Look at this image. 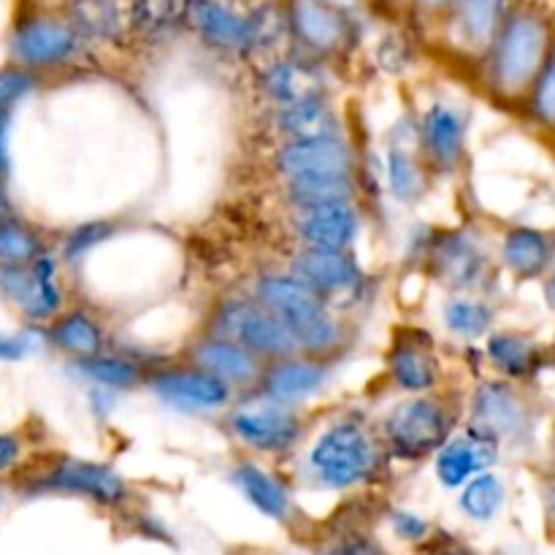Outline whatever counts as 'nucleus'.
<instances>
[{
  "label": "nucleus",
  "mask_w": 555,
  "mask_h": 555,
  "mask_svg": "<svg viewBox=\"0 0 555 555\" xmlns=\"http://www.w3.org/2000/svg\"><path fill=\"white\" fill-rule=\"evenodd\" d=\"M390 464L377 426L347 412L314 434L301 455V477L318 491L352 493L388 482Z\"/></svg>",
  "instance_id": "obj_1"
},
{
  "label": "nucleus",
  "mask_w": 555,
  "mask_h": 555,
  "mask_svg": "<svg viewBox=\"0 0 555 555\" xmlns=\"http://www.w3.org/2000/svg\"><path fill=\"white\" fill-rule=\"evenodd\" d=\"M249 293L285 323L301 356L334 366L350 347V323L287 271H266Z\"/></svg>",
  "instance_id": "obj_2"
},
{
  "label": "nucleus",
  "mask_w": 555,
  "mask_h": 555,
  "mask_svg": "<svg viewBox=\"0 0 555 555\" xmlns=\"http://www.w3.org/2000/svg\"><path fill=\"white\" fill-rule=\"evenodd\" d=\"M464 415L466 406L442 390L404 396L379 417L377 434L393 464L415 466L431 461L461 431Z\"/></svg>",
  "instance_id": "obj_3"
},
{
  "label": "nucleus",
  "mask_w": 555,
  "mask_h": 555,
  "mask_svg": "<svg viewBox=\"0 0 555 555\" xmlns=\"http://www.w3.org/2000/svg\"><path fill=\"white\" fill-rule=\"evenodd\" d=\"M547 25L534 11H509L499 27L496 38L480 57L482 85L499 101H515L529 95L545 65L547 54Z\"/></svg>",
  "instance_id": "obj_4"
},
{
  "label": "nucleus",
  "mask_w": 555,
  "mask_h": 555,
  "mask_svg": "<svg viewBox=\"0 0 555 555\" xmlns=\"http://www.w3.org/2000/svg\"><path fill=\"white\" fill-rule=\"evenodd\" d=\"M222 428L253 459H287L307 439L309 421L301 410L274 404L253 390L236 396L222 415Z\"/></svg>",
  "instance_id": "obj_5"
},
{
  "label": "nucleus",
  "mask_w": 555,
  "mask_h": 555,
  "mask_svg": "<svg viewBox=\"0 0 555 555\" xmlns=\"http://www.w3.org/2000/svg\"><path fill=\"white\" fill-rule=\"evenodd\" d=\"M201 331L247 347L263 363L298 356V345L285 323L269 312L253 293H231L215 301Z\"/></svg>",
  "instance_id": "obj_6"
},
{
  "label": "nucleus",
  "mask_w": 555,
  "mask_h": 555,
  "mask_svg": "<svg viewBox=\"0 0 555 555\" xmlns=\"http://www.w3.org/2000/svg\"><path fill=\"white\" fill-rule=\"evenodd\" d=\"M421 263L444 291L477 296H486L493 271L486 244L469 228H431Z\"/></svg>",
  "instance_id": "obj_7"
},
{
  "label": "nucleus",
  "mask_w": 555,
  "mask_h": 555,
  "mask_svg": "<svg viewBox=\"0 0 555 555\" xmlns=\"http://www.w3.org/2000/svg\"><path fill=\"white\" fill-rule=\"evenodd\" d=\"M271 171L280 184H323L361 177V157L345 135L287 141L271 152Z\"/></svg>",
  "instance_id": "obj_8"
},
{
  "label": "nucleus",
  "mask_w": 555,
  "mask_h": 555,
  "mask_svg": "<svg viewBox=\"0 0 555 555\" xmlns=\"http://www.w3.org/2000/svg\"><path fill=\"white\" fill-rule=\"evenodd\" d=\"M287 274L318 293L336 312L356 307L369 291V276L352 249L298 247L287 263Z\"/></svg>",
  "instance_id": "obj_9"
},
{
  "label": "nucleus",
  "mask_w": 555,
  "mask_h": 555,
  "mask_svg": "<svg viewBox=\"0 0 555 555\" xmlns=\"http://www.w3.org/2000/svg\"><path fill=\"white\" fill-rule=\"evenodd\" d=\"M144 390L166 410L177 415H225L236 401V393L211 374L190 366V363H160L146 377Z\"/></svg>",
  "instance_id": "obj_10"
},
{
  "label": "nucleus",
  "mask_w": 555,
  "mask_h": 555,
  "mask_svg": "<svg viewBox=\"0 0 555 555\" xmlns=\"http://www.w3.org/2000/svg\"><path fill=\"white\" fill-rule=\"evenodd\" d=\"M464 428L491 439L499 448H518L531 437V412L507 379H480L466 404Z\"/></svg>",
  "instance_id": "obj_11"
},
{
  "label": "nucleus",
  "mask_w": 555,
  "mask_h": 555,
  "mask_svg": "<svg viewBox=\"0 0 555 555\" xmlns=\"http://www.w3.org/2000/svg\"><path fill=\"white\" fill-rule=\"evenodd\" d=\"M385 377L401 396H426L442 390L444 366L434 336L415 325L396 328L385 350Z\"/></svg>",
  "instance_id": "obj_12"
},
{
  "label": "nucleus",
  "mask_w": 555,
  "mask_h": 555,
  "mask_svg": "<svg viewBox=\"0 0 555 555\" xmlns=\"http://www.w3.org/2000/svg\"><path fill=\"white\" fill-rule=\"evenodd\" d=\"M421 155L431 177H455L469 157V114L453 101H431L417 114Z\"/></svg>",
  "instance_id": "obj_13"
},
{
  "label": "nucleus",
  "mask_w": 555,
  "mask_h": 555,
  "mask_svg": "<svg viewBox=\"0 0 555 555\" xmlns=\"http://www.w3.org/2000/svg\"><path fill=\"white\" fill-rule=\"evenodd\" d=\"M285 20L301 52L320 63L345 54L356 43V25L350 20V11L336 9L325 0H287Z\"/></svg>",
  "instance_id": "obj_14"
},
{
  "label": "nucleus",
  "mask_w": 555,
  "mask_h": 555,
  "mask_svg": "<svg viewBox=\"0 0 555 555\" xmlns=\"http://www.w3.org/2000/svg\"><path fill=\"white\" fill-rule=\"evenodd\" d=\"M43 491L70 493L106 509H125L130 504V482L122 472L103 461H85L63 455L41 480Z\"/></svg>",
  "instance_id": "obj_15"
},
{
  "label": "nucleus",
  "mask_w": 555,
  "mask_h": 555,
  "mask_svg": "<svg viewBox=\"0 0 555 555\" xmlns=\"http://www.w3.org/2000/svg\"><path fill=\"white\" fill-rule=\"evenodd\" d=\"M383 188L393 201L404 206H415L426 198L431 173L421 155V139H417V117L399 119L385 135L383 155Z\"/></svg>",
  "instance_id": "obj_16"
},
{
  "label": "nucleus",
  "mask_w": 555,
  "mask_h": 555,
  "mask_svg": "<svg viewBox=\"0 0 555 555\" xmlns=\"http://www.w3.org/2000/svg\"><path fill=\"white\" fill-rule=\"evenodd\" d=\"M179 361L217 377L236 396L258 390L266 372V363L258 356H253L247 347L236 345L231 339H222V336L204 334V331L184 347Z\"/></svg>",
  "instance_id": "obj_17"
},
{
  "label": "nucleus",
  "mask_w": 555,
  "mask_h": 555,
  "mask_svg": "<svg viewBox=\"0 0 555 555\" xmlns=\"http://www.w3.org/2000/svg\"><path fill=\"white\" fill-rule=\"evenodd\" d=\"M184 22L209 49L222 54H258V30L253 11L244 14L228 0H188Z\"/></svg>",
  "instance_id": "obj_18"
},
{
  "label": "nucleus",
  "mask_w": 555,
  "mask_h": 555,
  "mask_svg": "<svg viewBox=\"0 0 555 555\" xmlns=\"http://www.w3.org/2000/svg\"><path fill=\"white\" fill-rule=\"evenodd\" d=\"M85 47V38L68 20L57 16H30L20 22L11 36V54L25 68H60L70 63Z\"/></svg>",
  "instance_id": "obj_19"
},
{
  "label": "nucleus",
  "mask_w": 555,
  "mask_h": 555,
  "mask_svg": "<svg viewBox=\"0 0 555 555\" xmlns=\"http://www.w3.org/2000/svg\"><path fill=\"white\" fill-rule=\"evenodd\" d=\"M331 377H334V366L323 361H314L307 356H291L282 361L266 363L263 379H260L258 390L263 399L274 401V404L293 406L301 410L312 399L323 396L328 390Z\"/></svg>",
  "instance_id": "obj_20"
},
{
  "label": "nucleus",
  "mask_w": 555,
  "mask_h": 555,
  "mask_svg": "<svg viewBox=\"0 0 555 555\" xmlns=\"http://www.w3.org/2000/svg\"><path fill=\"white\" fill-rule=\"evenodd\" d=\"M363 222L361 201L291 211V231L298 247L312 249H352L361 238Z\"/></svg>",
  "instance_id": "obj_21"
},
{
  "label": "nucleus",
  "mask_w": 555,
  "mask_h": 555,
  "mask_svg": "<svg viewBox=\"0 0 555 555\" xmlns=\"http://www.w3.org/2000/svg\"><path fill=\"white\" fill-rule=\"evenodd\" d=\"M0 291L30 320H57L63 309V287L57 282V260L41 255L30 269L0 271Z\"/></svg>",
  "instance_id": "obj_22"
},
{
  "label": "nucleus",
  "mask_w": 555,
  "mask_h": 555,
  "mask_svg": "<svg viewBox=\"0 0 555 555\" xmlns=\"http://www.w3.org/2000/svg\"><path fill=\"white\" fill-rule=\"evenodd\" d=\"M228 480L244 496V502L253 509H258L263 518L274 524H293L296 515V502H293L291 482L274 469L263 464L260 459H238L228 469Z\"/></svg>",
  "instance_id": "obj_23"
},
{
  "label": "nucleus",
  "mask_w": 555,
  "mask_h": 555,
  "mask_svg": "<svg viewBox=\"0 0 555 555\" xmlns=\"http://www.w3.org/2000/svg\"><path fill=\"white\" fill-rule=\"evenodd\" d=\"M258 90L269 108L287 106L309 95H325V70L309 54H285L266 63L258 74Z\"/></svg>",
  "instance_id": "obj_24"
},
{
  "label": "nucleus",
  "mask_w": 555,
  "mask_h": 555,
  "mask_svg": "<svg viewBox=\"0 0 555 555\" xmlns=\"http://www.w3.org/2000/svg\"><path fill=\"white\" fill-rule=\"evenodd\" d=\"M499 461L502 448L496 442L461 426V431L434 455V477L444 491L459 493L477 475L496 469Z\"/></svg>",
  "instance_id": "obj_25"
},
{
  "label": "nucleus",
  "mask_w": 555,
  "mask_h": 555,
  "mask_svg": "<svg viewBox=\"0 0 555 555\" xmlns=\"http://www.w3.org/2000/svg\"><path fill=\"white\" fill-rule=\"evenodd\" d=\"M269 128L280 139V144H287V141L345 135V119H341L331 92H325V95H309L304 101L287 103V106L269 108Z\"/></svg>",
  "instance_id": "obj_26"
},
{
  "label": "nucleus",
  "mask_w": 555,
  "mask_h": 555,
  "mask_svg": "<svg viewBox=\"0 0 555 555\" xmlns=\"http://www.w3.org/2000/svg\"><path fill=\"white\" fill-rule=\"evenodd\" d=\"M507 5L509 0H453L448 30L455 47L480 60L496 38L502 22L507 20Z\"/></svg>",
  "instance_id": "obj_27"
},
{
  "label": "nucleus",
  "mask_w": 555,
  "mask_h": 555,
  "mask_svg": "<svg viewBox=\"0 0 555 555\" xmlns=\"http://www.w3.org/2000/svg\"><path fill=\"white\" fill-rule=\"evenodd\" d=\"M553 255L555 242L542 228L515 225L504 231L502 242H499V263L515 280H540L551 269Z\"/></svg>",
  "instance_id": "obj_28"
},
{
  "label": "nucleus",
  "mask_w": 555,
  "mask_h": 555,
  "mask_svg": "<svg viewBox=\"0 0 555 555\" xmlns=\"http://www.w3.org/2000/svg\"><path fill=\"white\" fill-rule=\"evenodd\" d=\"M70 372L87 383L90 388H103L112 390V393H130V390L144 388L146 377H150L152 369L144 366L135 358L125 356L122 350H106L101 356L92 358H79V361H70Z\"/></svg>",
  "instance_id": "obj_29"
},
{
  "label": "nucleus",
  "mask_w": 555,
  "mask_h": 555,
  "mask_svg": "<svg viewBox=\"0 0 555 555\" xmlns=\"http://www.w3.org/2000/svg\"><path fill=\"white\" fill-rule=\"evenodd\" d=\"M47 339L52 341L57 350L70 356V361L79 358L101 356L108 350V334L103 328L101 320L90 314L87 309H70L63 312L47 331Z\"/></svg>",
  "instance_id": "obj_30"
},
{
  "label": "nucleus",
  "mask_w": 555,
  "mask_h": 555,
  "mask_svg": "<svg viewBox=\"0 0 555 555\" xmlns=\"http://www.w3.org/2000/svg\"><path fill=\"white\" fill-rule=\"evenodd\" d=\"M439 320L450 336L466 341V345H475L493 334L496 309L486 296H477V293H450L439 309Z\"/></svg>",
  "instance_id": "obj_31"
},
{
  "label": "nucleus",
  "mask_w": 555,
  "mask_h": 555,
  "mask_svg": "<svg viewBox=\"0 0 555 555\" xmlns=\"http://www.w3.org/2000/svg\"><path fill=\"white\" fill-rule=\"evenodd\" d=\"M482 356L493 372L507 383L526 379L540 363V347L520 331H493L482 345Z\"/></svg>",
  "instance_id": "obj_32"
},
{
  "label": "nucleus",
  "mask_w": 555,
  "mask_h": 555,
  "mask_svg": "<svg viewBox=\"0 0 555 555\" xmlns=\"http://www.w3.org/2000/svg\"><path fill=\"white\" fill-rule=\"evenodd\" d=\"M507 504V486L496 469L482 472L459 491V509L472 524H491Z\"/></svg>",
  "instance_id": "obj_33"
},
{
  "label": "nucleus",
  "mask_w": 555,
  "mask_h": 555,
  "mask_svg": "<svg viewBox=\"0 0 555 555\" xmlns=\"http://www.w3.org/2000/svg\"><path fill=\"white\" fill-rule=\"evenodd\" d=\"M68 22L85 41L106 43L122 36V14L112 0H74L68 5Z\"/></svg>",
  "instance_id": "obj_34"
},
{
  "label": "nucleus",
  "mask_w": 555,
  "mask_h": 555,
  "mask_svg": "<svg viewBox=\"0 0 555 555\" xmlns=\"http://www.w3.org/2000/svg\"><path fill=\"white\" fill-rule=\"evenodd\" d=\"M41 255H47V249L36 228L14 215L0 220V271L30 269Z\"/></svg>",
  "instance_id": "obj_35"
},
{
  "label": "nucleus",
  "mask_w": 555,
  "mask_h": 555,
  "mask_svg": "<svg viewBox=\"0 0 555 555\" xmlns=\"http://www.w3.org/2000/svg\"><path fill=\"white\" fill-rule=\"evenodd\" d=\"M114 236H119L117 220H92V222H85V225H76L74 231L65 236L63 260L68 266L85 263L95 249H101L103 244L112 242Z\"/></svg>",
  "instance_id": "obj_36"
},
{
  "label": "nucleus",
  "mask_w": 555,
  "mask_h": 555,
  "mask_svg": "<svg viewBox=\"0 0 555 555\" xmlns=\"http://www.w3.org/2000/svg\"><path fill=\"white\" fill-rule=\"evenodd\" d=\"M318 555H385V547L369 529H331Z\"/></svg>",
  "instance_id": "obj_37"
},
{
  "label": "nucleus",
  "mask_w": 555,
  "mask_h": 555,
  "mask_svg": "<svg viewBox=\"0 0 555 555\" xmlns=\"http://www.w3.org/2000/svg\"><path fill=\"white\" fill-rule=\"evenodd\" d=\"M529 106L531 114H534L542 125L555 128V47L551 49V54H547L534 87H531Z\"/></svg>",
  "instance_id": "obj_38"
},
{
  "label": "nucleus",
  "mask_w": 555,
  "mask_h": 555,
  "mask_svg": "<svg viewBox=\"0 0 555 555\" xmlns=\"http://www.w3.org/2000/svg\"><path fill=\"white\" fill-rule=\"evenodd\" d=\"M388 524H390V531H393L401 542H415V545H423L434 531V526L428 524L423 515H417L415 509H406V507L388 509Z\"/></svg>",
  "instance_id": "obj_39"
},
{
  "label": "nucleus",
  "mask_w": 555,
  "mask_h": 555,
  "mask_svg": "<svg viewBox=\"0 0 555 555\" xmlns=\"http://www.w3.org/2000/svg\"><path fill=\"white\" fill-rule=\"evenodd\" d=\"M36 87V76L27 70H0V114H9L16 101L27 95Z\"/></svg>",
  "instance_id": "obj_40"
},
{
  "label": "nucleus",
  "mask_w": 555,
  "mask_h": 555,
  "mask_svg": "<svg viewBox=\"0 0 555 555\" xmlns=\"http://www.w3.org/2000/svg\"><path fill=\"white\" fill-rule=\"evenodd\" d=\"M417 553L421 555H477L464 540H459V537L450 534V531H431V537H428L423 545H417Z\"/></svg>",
  "instance_id": "obj_41"
},
{
  "label": "nucleus",
  "mask_w": 555,
  "mask_h": 555,
  "mask_svg": "<svg viewBox=\"0 0 555 555\" xmlns=\"http://www.w3.org/2000/svg\"><path fill=\"white\" fill-rule=\"evenodd\" d=\"M130 524H133V531L135 534L146 537V540L152 542H166V545H171V531H168V526L163 524L157 515L152 513H130Z\"/></svg>",
  "instance_id": "obj_42"
},
{
  "label": "nucleus",
  "mask_w": 555,
  "mask_h": 555,
  "mask_svg": "<svg viewBox=\"0 0 555 555\" xmlns=\"http://www.w3.org/2000/svg\"><path fill=\"white\" fill-rule=\"evenodd\" d=\"M30 350V339L27 336H9L0 334V361H20Z\"/></svg>",
  "instance_id": "obj_43"
},
{
  "label": "nucleus",
  "mask_w": 555,
  "mask_h": 555,
  "mask_svg": "<svg viewBox=\"0 0 555 555\" xmlns=\"http://www.w3.org/2000/svg\"><path fill=\"white\" fill-rule=\"evenodd\" d=\"M20 455H22L20 439H16L14 434H0V472L14 466Z\"/></svg>",
  "instance_id": "obj_44"
},
{
  "label": "nucleus",
  "mask_w": 555,
  "mask_h": 555,
  "mask_svg": "<svg viewBox=\"0 0 555 555\" xmlns=\"http://www.w3.org/2000/svg\"><path fill=\"white\" fill-rule=\"evenodd\" d=\"M412 5H415L423 16L448 22L450 9H453V0H412Z\"/></svg>",
  "instance_id": "obj_45"
},
{
  "label": "nucleus",
  "mask_w": 555,
  "mask_h": 555,
  "mask_svg": "<svg viewBox=\"0 0 555 555\" xmlns=\"http://www.w3.org/2000/svg\"><path fill=\"white\" fill-rule=\"evenodd\" d=\"M9 128H11V112L0 114V182L9 177Z\"/></svg>",
  "instance_id": "obj_46"
},
{
  "label": "nucleus",
  "mask_w": 555,
  "mask_h": 555,
  "mask_svg": "<svg viewBox=\"0 0 555 555\" xmlns=\"http://www.w3.org/2000/svg\"><path fill=\"white\" fill-rule=\"evenodd\" d=\"M545 507H547V518H551V524L555 526V480L551 482V486H547Z\"/></svg>",
  "instance_id": "obj_47"
},
{
  "label": "nucleus",
  "mask_w": 555,
  "mask_h": 555,
  "mask_svg": "<svg viewBox=\"0 0 555 555\" xmlns=\"http://www.w3.org/2000/svg\"><path fill=\"white\" fill-rule=\"evenodd\" d=\"M11 215V204H9V195L3 193V182H0V220H3V217H9Z\"/></svg>",
  "instance_id": "obj_48"
},
{
  "label": "nucleus",
  "mask_w": 555,
  "mask_h": 555,
  "mask_svg": "<svg viewBox=\"0 0 555 555\" xmlns=\"http://www.w3.org/2000/svg\"><path fill=\"white\" fill-rule=\"evenodd\" d=\"M325 3L336 5V9H345V11H352V9H356V5H358V3H361V0H325Z\"/></svg>",
  "instance_id": "obj_49"
},
{
  "label": "nucleus",
  "mask_w": 555,
  "mask_h": 555,
  "mask_svg": "<svg viewBox=\"0 0 555 555\" xmlns=\"http://www.w3.org/2000/svg\"><path fill=\"white\" fill-rule=\"evenodd\" d=\"M545 298H547V304H551V307L555 309V274L551 276V280H547V285H545Z\"/></svg>",
  "instance_id": "obj_50"
}]
</instances>
